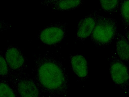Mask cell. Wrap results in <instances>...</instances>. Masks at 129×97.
<instances>
[{"instance_id": "1", "label": "cell", "mask_w": 129, "mask_h": 97, "mask_svg": "<svg viewBox=\"0 0 129 97\" xmlns=\"http://www.w3.org/2000/svg\"><path fill=\"white\" fill-rule=\"evenodd\" d=\"M39 80L45 87L54 89L61 86L64 81L63 74L59 68L51 62L42 65L39 71Z\"/></svg>"}, {"instance_id": "2", "label": "cell", "mask_w": 129, "mask_h": 97, "mask_svg": "<svg viewBox=\"0 0 129 97\" xmlns=\"http://www.w3.org/2000/svg\"><path fill=\"white\" fill-rule=\"evenodd\" d=\"M116 30L115 22L110 19L97 17L96 23L91 33L92 38L101 43L110 41L114 36Z\"/></svg>"}, {"instance_id": "3", "label": "cell", "mask_w": 129, "mask_h": 97, "mask_svg": "<svg viewBox=\"0 0 129 97\" xmlns=\"http://www.w3.org/2000/svg\"><path fill=\"white\" fill-rule=\"evenodd\" d=\"M65 34L63 28L57 26L47 28L40 33V37L44 43L52 44L60 41Z\"/></svg>"}, {"instance_id": "4", "label": "cell", "mask_w": 129, "mask_h": 97, "mask_svg": "<svg viewBox=\"0 0 129 97\" xmlns=\"http://www.w3.org/2000/svg\"><path fill=\"white\" fill-rule=\"evenodd\" d=\"M97 17L93 15H88L82 19L78 23L77 36L81 39H85L91 33L95 25Z\"/></svg>"}, {"instance_id": "5", "label": "cell", "mask_w": 129, "mask_h": 97, "mask_svg": "<svg viewBox=\"0 0 129 97\" xmlns=\"http://www.w3.org/2000/svg\"><path fill=\"white\" fill-rule=\"evenodd\" d=\"M110 73L113 80L118 84L125 83L129 79L128 72L126 67L119 62H115L112 64Z\"/></svg>"}, {"instance_id": "6", "label": "cell", "mask_w": 129, "mask_h": 97, "mask_svg": "<svg viewBox=\"0 0 129 97\" xmlns=\"http://www.w3.org/2000/svg\"><path fill=\"white\" fill-rule=\"evenodd\" d=\"M6 61L9 66L13 69H17L23 64L24 59L20 52L16 48L9 49L6 53Z\"/></svg>"}, {"instance_id": "7", "label": "cell", "mask_w": 129, "mask_h": 97, "mask_svg": "<svg viewBox=\"0 0 129 97\" xmlns=\"http://www.w3.org/2000/svg\"><path fill=\"white\" fill-rule=\"evenodd\" d=\"M71 63L73 69L76 74L80 77H85L88 73L86 60L81 55H77L72 57Z\"/></svg>"}, {"instance_id": "8", "label": "cell", "mask_w": 129, "mask_h": 97, "mask_svg": "<svg viewBox=\"0 0 129 97\" xmlns=\"http://www.w3.org/2000/svg\"><path fill=\"white\" fill-rule=\"evenodd\" d=\"M18 91L23 97H36L38 95V89L32 82L25 80L20 82L19 84Z\"/></svg>"}, {"instance_id": "9", "label": "cell", "mask_w": 129, "mask_h": 97, "mask_svg": "<svg viewBox=\"0 0 129 97\" xmlns=\"http://www.w3.org/2000/svg\"><path fill=\"white\" fill-rule=\"evenodd\" d=\"M116 51L119 57L122 60H129V43L123 38H119L116 45Z\"/></svg>"}, {"instance_id": "10", "label": "cell", "mask_w": 129, "mask_h": 97, "mask_svg": "<svg viewBox=\"0 0 129 97\" xmlns=\"http://www.w3.org/2000/svg\"><path fill=\"white\" fill-rule=\"evenodd\" d=\"M83 0H59L53 4L56 9L61 10H69L79 6Z\"/></svg>"}, {"instance_id": "11", "label": "cell", "mask_w": 129, "mask_h": 97, "mask_svg": "<svg viewBox=\"0 0 129 97\" xmlns=\"http://www.w3.org/2000/svg\"><path fill=\"white\" fill-rule=\"evenodd\" d=\"M102 8L107 11L114 9L117 7L118 0H99Z\"/></svg>"}, {"instance_id": "12", "label": "cell", "mask_w": 129, "mask_h": 97, "mask_svg": "<svg viewBox=\"0 0 129 97\" xmlns=\"http://www.w3.org/2000/svg\"><path fill=\"white\" fill-rule=\"evenodd\" d=\"M121 16L124 21L129 24V0H126L122 3L121 8Z\"/></svg>"}, {"instance_id": "13", "label": "cell", "mask_w": 129, "mask_h": 97, "mask_svg": "<svg viewBox=\"0 0 129 97\" xmlns=\"http://www.w3.org/2000/svg\"><path fill=\"white\" fill-rule=\"evenodd\" d=\"M0 91V97L15 96L12 89L8 85L4 83H1Z\"/></svg>"}, {"instance_id": "14", "label": "cell", "mask_w": 129, "mask_h": 97, "mask_svg": "<svg viewBox=\"0 0 129 97\" xmlns=\"http://www.w3.org/2000/svg\"><path fill=\"white\" fill-rule=\"evenodd\" d=\"M7 66L6 61L2 56H0V75L4 76L8 72Z\"/></svg>"}, {"instance_id": "15", "label": "cell", "mask_w": 129, "mask_h": 97, "mask_svg": "<svg viewBox=\"0 0 129 97\" xmlns=\"http://www.w3.org/2000/svg\"><path fill=\"white\" fill-rule=\"evenodd\" d=\"M59 0H44V2L46 1V3H51L53 4Z\"/></svg>"}, {"instance_id": "16", "label": "cell", "mask_w": 129, "mask_h": 97, "mask_svg": "<svg viewBox=\"0 0 129 97\" xmlns=\"http://www.w3.org/2000/svg\"><path fill=\"white\" fill-rule=\"evenodd\" d=\"M126 35L127 40L129 42V31L127 32Z\"/></svg>"}]
</instances>
